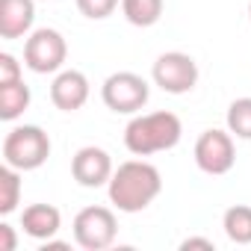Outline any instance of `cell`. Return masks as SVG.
<instances>
[{"label": "cell", "instance_id": "e0dca14e", "mask_svg": "<svg viewBox=\"0 0 251 251\" xmlns=\"http://www.w3.org/2000/svg\"><path fill=\"white\" fill-rule=\"evenodd\" d=\"M227 130L236 139H251V98H236L227 106Z\"/></svg>", "mask_w": 251, "mask_h": 251}, {"label": "cell", "instance_id": "3957f363", "mask_svg": "<svg viewBox=\"0 0 251 251\" xmlns=\"http://www.w3.org/2000/svg\"><path fill=\"white\" fill-rule=\"evenodd\" d=\"M48 157H50V136L42 127H36V124L12 127L3 139V163L18 172L42 169Z\"/></svg>", "mask_w": 251, "mask_h": 251}, {"label": "cell", "instance_id": "4fadbf2b", "mask_svg": "<svg viewBox=\"0 0 251 251\" xmlns=\"http://www.w3.org/2000/svg\"><path fill=\"white\" fill-rule=\"evenodd\" d=\"M30 100H33V95H30V86L24 80L3 83V86H0V118H3V121H15L30 106Z\"/></svg>", "mask_w": 251, "mask_h": 251}, {"label": "cell", "instance_id": "5b68a950", "mask_svg": "<svg viewBox=\"0 0 251 251\" xmlns=\"http://www.w3.org/2000/svg\"><path fill=\"white\" fill-rule=\"evenodd\" d=\"M148 83L133 74V71H115L103 80L100 86V98L103 103L112 109V112H124V115H130V112H139L145 103H148Z\"/></svg>", "mask_w": 251, "mask_h": 251}, {"label": "cell", "instance_id": "7402d4cb", "mask_svg": "<svg viewBox=\"0 0 251 251\" xmlns=\"http://www.w3.org/2000/svg\"><path fill=\"white\" fill-rule=\"evenodd\" d=\"M248 18H251V3H248Z\"/></svg>", "mask_w": 251, "mask_h": 251}, {"label": "cell", "instance_id": "30bf717a", "mask_svg": "<svg viewBox=\"0 0 251 251\" xmlns=\"http://www.w3.org/2000/svg\"><path fill=\"white\" fill-rule=\"evenodd\" d=\"M50 100L62 112H77L89 100V80L77 68H65L50 83Z\"/></svg>", "mask_w": 251, "mask_h": 251}, {"label": "cell", "instance_id": "7c38bea8", "mask_svg": "<svg viewBox=\"0 0 251 251\" xmlns=\"http://www.w3.org/2000/svg\"><path fill=\"white\" fill-rule=\"evenodd\" d=\"M21 227H24L27 236H33L39 242H48L62 227V213L53 204H30L21 213Z\"/></svg>", "mask_w": 251, "mask_h": 251}, {"label": "cell", "instance_id": "d6986e66", "mask_svg": "<svg viewBox=\"0 0 251 251\" xmlns=\"http://www.w3.org/2000/svg\"><path fill=\"white\" fill-rule=\"evenodd\" d=\"M15 80H24L18 59L12 53H0V86H3V83H15Z\"/></svg>", "mask_w": 251, "mask_h": 251}, {"label": "cell", "instance_id": "277c9868", "mask_svg": "<svg viewBox=\"0 0 251 251\" xmlns=\"http://www.w3.org/2000/svg\"><path fill=\"white\" fill-rule=\"evenodd\" d=\"M65 56H68V45L59 30L42 27V30H33L24 42V65L36 74L59 71L65 65Z\"/></svg>", "mask_w": 251, "mask_h": 251}, {"label": "cell", "instance_id": "7a4b0ae2", "mask_svg": "<svg viewBox=\"0 0 251 251\" xmlns=\"http://www.w3.org/2000/svg\"><path fill=\"white\" fill-rule=\"evenodd\" d=\"M183 136V124L175 112L160 109L148 115H136L127 130H124V145L136 157H151L160 151H172Z\"/></svg>", "mask_w": 251, "mask_h": 251}, {"label": "cell", "instance_id": "ba28073f", "mask_svg": "<svg viewBox=\"0 0 251 251\" xmlns=\"http://www.w3.org/2000/svg\"><path fill=\"white\" fill-rule=\"evenodd\" d=\"M195 163L204 175H227L236 163L230 130H204L195 142Z\"/></svg>", "mask_w": 251, "mask_h": 251}, {"label": "cell", "instance_id": "ffe728a7", "mask_svg": "<svg viewBox=\"0 0 251 251\" xmlns=\"http://www.w3.org/2000/svg\"><path fill=\"white\" fill-rule=\"evenodd\" d=\"M15 245H18V239H15L12 225L0 222V251H15Z\"/></svg>", "mask_w": 251, "mask_h": 251}, {"label": "cell", "instance_id": "8fae6325", "mask_svg": "<svg viewBox=\"0 0 251 251\" xmlns=\"http://www.w3.org/2000/svg\"><path fill=\"white\" fill-rule=\"evenodd\" d=\"M36 3L33 0H0V39H21L33 30Z\"/></svg>", "mask_w": 251, "mask_h": 251}, {"label": "cell", "instance_id": "2e32d148", "mask_svg": "<svg viewBox=\"0 0 251 251\" xmlns=\"http://www.w3.org/2000/svg\"><path fill=\"white\" fill-rule=\"evenodd\" d=\"M21 204V172L12 166L0 169V216L15 213Z\"/></svg>", "mask_w": 251, "mask_h": 251}, {"label": "cell", "instance_id": "52a82bcc", "mask_svg": "<svg viewBox=\"0 0 251 251\" xmlns=\"http://www.w3.org/2000/svg\"><path fill=\"white\" fill-rule=\"evenodd\" d=\"M151 77H154V83L163 92H169V95H186L198 83V65H195V59L189 53L169 50V53L157 56V62L151 68Z\"/></svg>", "mask_w": 251, "mask_h": 251}, {"label": "cell", "instance_id": "6da1fadb", "mask_svg": "<svg viewBox=\"0 0 251 251\" xmlns=\"http://www.w3.org/2000/svg\"><path fill=\"white\" fill-rule=\"evenodd\" d=\"M106 186H109V201L121 213H139L163 192V177L157 166L145 160H127L112 172Z\"/></svg>", "mask_w": 251, "mask_h": 251}, {"label": "cell", "instance_id": "44dd1931", "mask_svg": "<svg viewBox=\"0 0 251 251\" xmlns=\"http://www.w3.org/2000/svg\"><path fill=\"white\" fill-rule=\"evenodd\" d=\"M180 248H183V251H189V248H204V251H213L216 245H213V239H204V236H189V239H183V242H180Z\"/></svg>", "mask_w": 251, "mask_h": 251}, {"label": "cell", "instance_id": "9c48e42d", "mask_svg": "<svg viewBox=\"0 0 251 251\" xmlns=\"http://www.w3.org/2000/svg\"><path fill=\"white\" fill-rule=\"evenodd\" d=\"M112 172H115V169H112L109 154H106L103 148H95V145L80 148V151L74 154V160H71V175H74V180H77L80 186H86V189H98V186L109 183Z\"/></svg>", "mask_w": 251, "mask_h": 251}, {"label": "cell", "instance_id": "9a60e30c", "mask_svg": "<svg viewBox=\"0 0 251 251\" xmlns=\"http://www.w3.org/2000/svg\"><path fill=\"white\" fill-rule=\"evenodd\" d=\"M121 12L133 27H154L163 18V0H121Z\"/></svg>", "mask_w": 251, "mask_h": 251}, {"label": "cell", "instance_id": "8992f818", "mask_svg": "<svg viewBox=\"0 0 251 251\" xmlns=\"http://www.w3.org/2000/svg\"><path fill=\"white\" fill-rule=\"evenodd\" d=\"M118 222L109 207H86L74 216V239L86 251H103L115 242Z\"/></svg>", "mask_w": 251, "mask_h": 251}, {"label": "cell", "instance_id": "5bb4252c", "mask_svg": "<svg viewBox=\"0 0 251 251\" xmlns=\"http://www.w3.org/2000/svg\"><path fill=\"white\" fill-rule=\"evenodd\" d=\"M222 227L230 242L236 245H251V207L248 204H233L222 216Z\"/></svg>", "mask_w": 251, "mask_h": 251}, {"label": "cell", "instance_id": "ac0fdd59", "mask_svg": "<svg viewBox=\"0 0 251 251\" xmlns=\"http://www.w3.org/2000/svg\"><path fill=\"white\" fill-rule=\"evenodd\" d=\"M121 3V0H77V9L92 18V21H103L115 12V6Z\"/></svg>", "mask_w": 251, "mask_h": 251}]
</instances>
